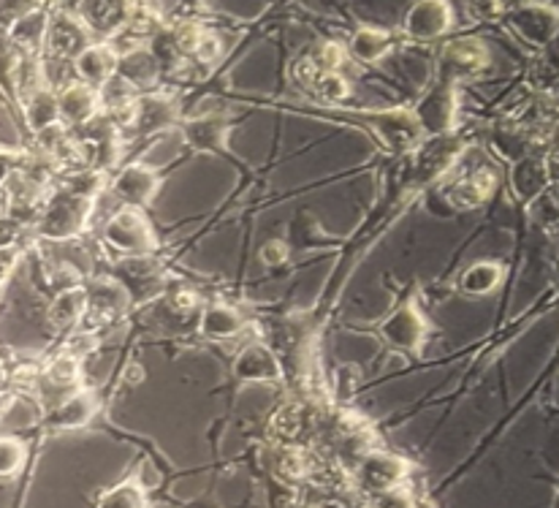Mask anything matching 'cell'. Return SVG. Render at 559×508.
<instances>
[{"instance_id":"obj_1","label":"cell","mask_w":559,"mask_h":508,"mask_svg":"<svg viewBox=\"0 0 559 508\" xmlns=\"http://www.w3.org/2000/svg\"><path fill=\"white\" fill-rule=\"evenodd\" d=\"M93 199L80 197L69 188H55L41 206V215L36 221V232L47 239H74L91 226Z\"/></svg>"},{"instance_id":"obj_5","label":"cell","mask_w":559,"mask_h":508,"mask_svg":"<svg viewBox=\"0 0 559 508\" xmlns=\"http://www.w3.org/2000/svg\"><path fill=\"white\" fill-rule=\"evenodd\" d=\"M456 91L460 87L451 82L438 80L432 91L416 104L413 115H416L424 137H443V133L454 131L456 120H460V93Z\"/></svg>"},{"instance_id":"obj_40","label":"cell","mask_w":559,"mask_h":508,"mask_svg":"<svg viewBox=\"0 0 559 508\" xmlns=\"http://www.w3.org/2000/svg\"><path fill=\"white\" fill-rule=\"evenodd\" d=\"M502 9H506L502 0H469V11L480 20H495L502 14Z\"/></svg>"},{"instance_id":"obj_43","label":"cell","mask_w":559,"mask_h":508,"mask_svg":"<svg viewBox=\"0 0 559 508\" xmlns=\"http://www.w3.org/2000/svg\"><path fill=\"white\" fill-rule=\"evenodd\" d=\"M16 166H20V155L5 153V150H0V186H3V182L9 180L11 172H16Z\"/></svg>"},{"instance_id":"obj_14","label":"cell","mask_w":559,"mask_h":508,"mask_svg":"<svg viewBox=\"0 0 559 508\" xmlns=\"http://www.w3.org/2000/svg\"><path fill=\"white\" fill-rule=\"evenodd\" d=\"M497 186V175L491 169H473L467 175L456 177L454 182L440 191V199L451 206V210H475L491 197Z\"/></svg>"},{"instance_id":"obj_16","label":"cell","mask_w":559,"mask_h":508,"mask_svg":"<svg viewBox=\"0 0 559 508\" xmlns=\"http://www.w3.org/2000/svg\"><path fill=\"white\" fill-rule=\"evenodd\" d=\"M462 155V142L451 133H443V137H432L429 142L418 144L416 155V175L421 182L435 180L443 172H449L451 166L460 161Z\"/></svg>"},{"instance_id":"obj_25","label":"cell","mask_w":559,"mask_h":508,"mask_svg":"<svg viewBox=\"0 0 559 508\" xmlns=\"http://www.w3.org/2000/svg\"><path fill=\"white\" fill-rule=\"evenodd\" d=\"M22 109H25V120H27V126H31L33 133H38V131H44V128L60 122L58 96H55L47 85L25 93V96H22Z\"/></svg>"},{"instance_id":"obj_26","label":"cell","mask_w":559,"mask_h":508,"mask_svg":"<svg viewBox=\"0 0 559 508\" xmlns=\"http://www.w3.org/2000/svg\"><path fill=\"white\" fill-rule=\"evenodd\" d=\"M80 359L69 354H60L49 362V367L44 370V387L49 383V392H60V400L74 394L80 389ZM58 400V403H60Z\"/></svg>"},{"instance_id":"obj_7","label":"cell","mask_w":559,"mask_h":508,"mask_svg":"<svg viewBox=\"0 0 559 508\" xmlns=\"http://www.w3.org/2000/svg\"><path fill=\"white\" fill-rule=\"evenodd\" d=\"M429 334V321L424 318V312L418 310V305L405 303L396 307L383 323H380V338L385 340V345L396 351H418L424 345Z\"/></svg>"},{"instance_id":"obj_2","label":"cell","mask_w":559,"mask_h":508,"mask_svg":"<svg viewBox=\"0 0 559 508\" xmlns=\"http://www.w3.org/2000/svg\"><path fill=\"white\" fill-rule=\"evenodd\" d=\"M104 239L109 248H115L126 259H147L158 248L147 217L139 210H133V206H126V210L115 212L109 217L104 228Z\"/></svg>"},{"instance_id":"obj_36","label":"cell","mask_w":559,"mask_h":508,"mask_svg":"<svg viewBox=\"0 0 559 508\" xmlns=\"http://www.w3.org/2000/svg\"><path fill=\"white\" fill-rule=\"evenodd\" d=\"M310 60L318 71H340L348 60V49L337 42H326L318 47V52L310 55Z\"/></svg>"},{"instance_id":"obj_11","label":"cell","mask_w":559,"mask_h":508,"mask_svg":"<svg viewBox=\"0 0 559 508\" xmlns=\"http://www.w3.org/2000/svg\"><path fill=\"white\" fill-rule=\"evenodd\" d=\"M508 25L513 27L519 38L535 44V47H546L549 42H555L559 16L555 5L546 3H527L519 5L508 14Z\"/></svg>"},{"instance_id":"obj_38","label":"cell","mask_w":559,"mask_h":508,"mask_svg":"<svg viewBox=\"0 0 559 508\" xmlns=\"http://www.w3.org/2000/svg\"><path fill=\"white\" fill-rule=\"evenodd\" d=\"M221 38L212 36V33H204V38L199 42V47H195L193 58L201 60V63H215L217 58H221Z\"/></svg>"},{"instance_id":"obj_45","label":"cell","mask_w":559,"mask_h":508,"mask_svg":"<svg viewBox=\"0 0 559 508\" xmlns=\"http://www.w3.org/2000/svg\"><path fill=\"white\" fill-rule=\"evenodd\" d=\"M3 383H5V367L0 365V389H3Z\"/></svg>"},{"instance_id":"obj_23","label":"cell","mask_w":559,"mask_h":508,"mask_svg":"<svg viewBox=\"0 0 559 508\" xmlns=\"http://www.w3.org/2000/svg\"><path fill=\"white\" fill-rule=\"evenodd\" d=\"M245 318L242 312L234 310L228 305H210L204 312H201L199 332L204 334L206 340H231L237 334H242Z\"/></svg>"},{"instance_id":"obj_42","label":"cell","mask_w":559,"mask_h":508,"mask_svg":"<svg viewBox=\"0 0 559 508\" xmlns=\"http://www.w3.org/2000/svg\"><path fill=\"white\" fill-rule=\"evenodd\" d=\"M16 264H20V250H16V248L0 250V286L9 281V275L14 272Z\"/></svg>"},{"instance_id":"obj_18","label":"cell","mask_w":559,"mask_h":508,"mask_svg":"<svg viewBox=\"0 0 559 508\" xmlns=\"http://www.w3.org/2000/svg\"><path fill=\"white\" fill-rule=\"evenodd\" d=\"M98 91L82 85V82L63 87L58 93V117L66 128L85 126L87 120H93L98 115Z\"/></svg>"},{"instance_id":"obj_4","label":"cell","mask_w":559,"mask_h":508,"mask_svg":"<svg viewBox=\"0 0 559 508\" xmlns=\"http://www.w3.org/2000/svg\"><path fill=\"white\" fill-rule=\"evenodd\" d=\"M486 69H489V49H486V44L480 38L462 36L445 44L443 52H440L438 80L460 87V82L475 80Z\"/></svg>"},{"instance_id":"obj_21","label":"cell","mask_w":559,"mask_h":508,"mask_svg":"<svg viewBox=\"0 0 559 508\" xmlns=\"http://www.w3.org/2000/svg\"><path fill=\"white\" fill-rule=\"evenodd\" d=\"M117 74H120L122 80L131 82V85L139 91V87H147L158 80L160 66L158 60L153 58L150 49L139 47V49H128V52L117 55Z\"/></svg>"},{"instance_id":"obj_33","label":"cell","mask_w":559,"mask_h":508,"mask_svg":"<svg viewBox=\"0 0 559 508\" xmlns=\"http://www.w3.org/2000/svg\"><path fill=\"white\" fill-rule=\"evenodd\" d=\"M144 506H147V500H144L142 487L133 482H126L120 484V487L109 489V493L98 500V508H144Z\"/></svg>"},{"instance_id":"obj_6","label":"cell","mask_w":559,"mask_h":508,"mask_svg":"<svg viewBox=\"0 0 559 508\" xmlns=\"http://www.w3.org/2000/svg\"><path fill=\"white\" fill-rule=\"evenodd\" d=\"M139 3L136 0H80L76 16L91 31V36L111 38L133 25Z\"/></svg>"},{"instance_id":"obj_44","label":"cell","mask_w":559,"mask_h":508,"mask_svg":"<svg viewBox=\"0 0 559 508\" xmlns=\"http://www.w3.org/2000/svg\"><path fill=\"white\" fill-rule=\"evenodd\" d=\"M126 378H128V381H142L144 370H142V367H139V365H131V367H128V370H126Z\"/></svg>"},{"instance_id":"obj_19","label":"cell","mask_w":559,"mask_h":508,"mask_svg":"<svg viewBox=\"0 0 559 508\" xmlns=\"http://www.w3.org/2000/svg\"><path fill=\"white\" fill-rule=\"evenodd\" d=\"M95 407H98V403H95L93 394L87 389H76L74 394L52 405L47 424L55 429H80L91 422Z\"/></svg>"},{"instance_id":"obj_29","label":"cell","mask_w":559,"mask_h":508,"mask_svg":"<svg viewBox=\"0 0 559 508\" xmlns=\"http://www.w3.org/2000/svg\"><path fill=\"white\" fill-rule=\"evenodd\" d=\"M139 98V91L128 80H122L120 74H115L111 80H106L98 87V106H104L111 115H126L131 109L133 102Z\"/></svg>"},{"instance_id":"obj_39","label":"cell","mask_w":559,"mask_h":508,"mask_svg":"<svg viewBox=\"0 0 559 508\" xmlns=\"http://www.w3.org/2000/svg\"><path fill=\"white\" fill-rule=\"evenodd\" d=\"M261 261L270 267L285 264V261H288V245H285L283 239H272V243H266L264 248H261Z\"/></svg>"},{"instance_id":"obj_32","label":"cell","mask_w":559,"mask_h":508,"mask_svg":"<svg viewBox=\"0 0 559 508\" xmlns=\"http://www.w3.org/2000/svg\"><path fill=\"white\" fill-rule=\"evenodd\" d=\"M310 91L316 93L321 102H329V104L345 102V98L350 96V85L345 82V76L340 74V71H321V74L312 80Z\"/></svg>"},{"instance_id":"obj_13","label":"cell","mask_w":559,"mask_h":508,"mask_svg":"<svg viewBox=\"0 0 559 508\" xmlns=\"http://www.w3.org/2000/svg\"><path fill=\"white\" fill-rule=\"evenodd\" d=\"M234 376L245 383H280L285 370L270 345L250 343L234 359Z\"/></svg>"},{"instance_id":"obj_27","label":"cell","mask_w":559,"mask_h":508,"mask_svg":"<svg viewBox=\"0 0 559 508\" xmlns=\"http://www.w3.org/2000/svg\"><path fill=\"white\" fill-rule=\"evenodd\" d=\"M228 128L231 122H226L223 117H199L186 126V139L195 150H221L226 144Z\"/></svg>"},{"instance_id":"obj_10","label":"cell","mask_w":559,"mask_h":508,"mask_svg":"<svg viewBox=\"0 0 559 508\" xmlns=\"http://www.w3.org/2000/svg\"><path fill=\"white\" fill-rule=\"evenodd\" d=\"M370 126L380 137V142H383L389 150H396V153L416 150L424 137L413 109L378 111V115H370Z\"/></svg>"},{"instance_id":"obj_34","label":"cell","mask_w":559,"mask_h":508,"mask_svg":"<svg viewBox=\"0 0 559 508\" xmlns=\"http://www.w3.org/2000/svg\"><path fill=\"white\" fill-rule=\"evenodd\" d=\"M44 3L47 0H0V31H9L20 20L41 11Z\"/></svg>"},{"instance_id":"obj_8","label":"cell","mask_w":559,"mask_h":508,"mask_svg":"<svg viewBox=\"0 0 559 508\" xmlns=\"http://www.w3.org/2000/svg\"><path fill=\"white\" fill-rule=\"evenodd\" d=\"M122 122L139 137H150L164 128L175 126L180 117V106L169 96H139L126 115H120Z\"/></svg>"},{"instance_id":"obj_37","label":"cell","mask_w":559,"mask_h":508,"mask_svg":"<svg viewBox=\"0 0 559 508\" xmlns=\"http://www.w3.org/2000/svg\"><path fill=\"white\" fill-rule=\"evenodd\" d=\"M301 424V407L299 405H285L275 416V433L277 435H294Z\"/></svg>"},{"instance_id":"obj_31","label":"cell","mask_w":559,"mask_h":508,"mask_svg":"<svg viewBox=\"0 0 559 508\" xmlns=\"http://www.w3.org/2000/svg\"><path fill=\"white\" fill-rule=\"evenodd\" d=\"M20 47L11 42L9 31H0V87L16 93V76H20Z\"/></svg>"},{"instance_id":"obj_15","label":"cell","mask_w":559,"mask_h":508,"mask_svg":"<svg viewBox=\"0 0 559 508\" xmlns=\"http://www.w3.org/2000/svg\"><path fill=\"white\" fill-rule=\"evenodd\" d=\"M158 186L160 180L155 175V169H150L144 164H131L126 169H120V175L111 182V191H115V197L120 202L133 206V210H142V206L153 202L155 193H158Z\"/></svg>"},{"instance_id":"obj_17","label":"cell","mask_w":559,"mask_h":508,"mask_svg":"<svg viewBox=\"0 0 559 508\" xmlns=\"http://www.w3.org/2000/svg\"><path fill=\"white\" fill-rule=\"evenodd\" d=\"M74 71L82 85L98 91L106 80L117 74V49L109 44H91L74 58Z\"/></svg>"},{"instance_id":"obj_9","label":"cell","mask_w":559,"mask_h":508,"mask_svg":"<svg viewBox=\"0 0 559 508\" xmlns=\"http://www.w3.org/2000/svg\"><path fill=\"white\" fill-rule=\"evenodd\" d=\"M454 25V9L449 0H416L405 14V33L413 42H435Z\"/></svg>"},{"instance_id":"obj_28","label":"cell","mask_w":559,"mask_h":508,"mask_svg":"<svg viewBox=\"0 0 559 508\" xmlns=\"http://www.w3.org/2000/svg\"><path fill=\"white\" fill-rule=\"evenodd\" d=\"M405 476V465L391 454H370L361 462V479L372 489H391Z\"/></svg>"},{"instance_id":"obj_3","label":"cell","mask_w":559,"mask_h":508,"mask_svg":"<svg viewBox=\"0 0 559 508\" xmlns=\"http://www.w3.org/2000/svg\"><path fill=\"white\" fill-rule=\"evenodd\" d=\"M91 31L82 25L74 11H52L47 16V33H44V55L55 63H74L82 49L91 47Z\"/></svg>"},{"instance_id":"obj_12","label":"cell","mask_w":559,"mask_h":508,"mask_svg":"<svg viewBox=\"0 0 559 508\" xmlns=\"http://www.w3.org/2000/svg\"><path fill=\"white\" fill-rule=\"evenodd\" d=\"M87 292V312L82 321L93 323V327H100V323H111L120 316H126L128 305H131V297H128L126 288L120 286L111 277H100V281H93Z\"/></svg>"},{"instance_id":"obj_22","label":"cell","mask_w":559,"mask_h":508,"mask_svg":"<svg viewBox=\"0 0 559 508\" xmlns=\"http://www.w3.org/2000/svg\"><path fill=\"white\" fill-rule=\"evenodd\" d=\"M345 49H348L350 58H356L359 63L372 66L380 63V60L394 49V36H391L389 31H383V27H359Z\"/></svg>"},{"instance_id":"obj_41","label":"cell","mask_w":559,"mask_h":508,"mask_svg":"<svg viewBox=\"0 0 559 508\" xmlns=\"http://www.w3.org/2000/svg\"><path fill=\"white\" fill-rule=\"evenodd\" d=\"M22 234V226L16 221H11V217H0V250L3 248H14V243L20 239Z\"/></svg>"},{"instance_id":"obj_35","label":"cell","mask_w":559,"mask_h":508,"mask_svg":"<svg viewBox=\"0 0 559 508\" xmlns=\"http://www.w3.org/2000/svg\"><path fill=\"white\" fill-rule=\"evenodd\" d=\"M25 446L14 438H0V479L16 476L25 465Z\"/></svg>"},{"instance_id":"obj_24","label":"cell","mask_w":559,"mask_h":508,"mask_svg":"<svg viewBox=\"0 0 559 508\" xmlns=\"http://www.w3.org/2000/svg\"><path fill=\"white\" fill-rule=\"evenodd\" d=\"M87 312V292L82 286H74V288H63V292L58 294V297L52 299V305H49V323H52L55 329H71L76 327V323L85 318Z\"/></svg>"},{"instance_id":"obj_20","label":"cell","mask_w":559,"mask_h":508,"mask_svg":"<svg viewBox=\"0 0 559 508\" xmlns=\"http://www.w3.org/2000/svg\"><path fill=\"white\" fill-rule=\"evenodd\" d=\"M546 182H549V172H546L544 158H538V155H524V158L516 161V166L511 172V186L519 199L530 202V199L540 197Z\"/></svg>"},{"instance_id":"obj_30","label":"cell","mask_w":559,"mask_h":508,"mask_svg":"<svg viewBox=\"0 0 559 508\" xmlns=\"http://www.w3.org/2000/svg\"><path fill=\"white\" fill-rule=\"evenodd\" d=\"M502 281V267L495 261H478L462 275V292L469 297H484V294L495 292Z\"/></svg>"}]
</instances>
